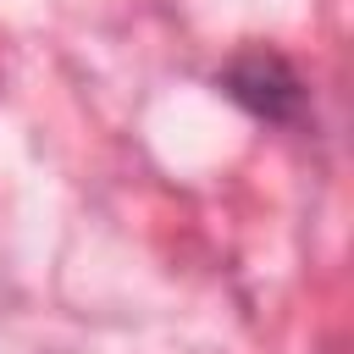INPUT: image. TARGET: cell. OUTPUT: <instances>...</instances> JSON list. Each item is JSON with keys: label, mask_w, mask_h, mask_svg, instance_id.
I'll use <instances>...</instances> for the list:
<instances>
[{"label": "cell", "mask_w": 354, "mask_h": 354, "mask_svg": "<svg viewBox=\"0 0 354 354\" xmlns=\"http://www.w3.org/2000/svg\"><path fill=\"white\" fill-rule=\"evenodd\" d=\"M216 83H221L227 100H238V105H243L249 116H260V122L288 127V122L304 116V83H299V72H293L277 50H243V55H232Z\"/></svg>", "instance_id": "6da1fadb"}]
</instances>
